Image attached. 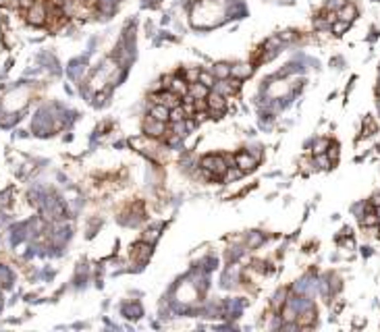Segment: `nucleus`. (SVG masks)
I'll list each match as a JSON object with an SVG mask.
<instances>
[{
  "instance_id": "1",
  "label": "nucleus",
  "mask_w": 380,
  "mask_h": 332,
  "mask_svg": "<svg viewBox=\"0 0 380 332\" xmlns=\"http://www.w3.org/2000/svg\"><path fill=\"white\" fill-rule=\"evenodd\" d=\"M142 129H144V133H146L148 137H152V139H162L164 133L168 131L166 123H162V120H156V118H152L150 114L144 118Z\"/></svg>"
},
{
  "instance_id": "2",
  "label": "nucleus",
  "mask_w": 380,
  "mask_h": 332,
  "mask_svg": "<svg viewBox=\"0 0 380 332\" xmlns=\"http://www.w3.org/2000/svg\"><path fill=\"white\" fill-rule=\"evenodd\" d=\"M208 110H210V114H212L214 118H218L223 112H225V108H227V98L221 96L218 92H212L210 89V94H208Z\"/></svg>"
},
{
  "instance_id": "3",
  "label": "nucleus",
  "mask_w": 380,
  "mask_h": 332,
  "mask_svg": "<svg viewBox=\"0 0 380 332\" xmlns=\"http://www.w3.org/2000/svg\"><path fill=\"white\" fill-rule=\"evenodd\" d=\"M152 243H146V241H139L137 245L131 247V258L135 259V264H146V261L152 258Z\"/></svg>"
},
{
  "instance_id": "4",
  "label": "nucleus",
  "mask_w": 380,
  "mask_h": 332,
  "mask_svg": "<svg viewBox=\"0 0 380 332\" xmlns=\"http://www.w3.org/2000/svg\"><path fill=\"white\" fill-rule=\"evenodd\" d=\"M254 71H256L254 63H235V65H231V77L239 79V81H245V79H249L254 75Z\"/></svg>"
},
{
  "instance_id": "5",
  "label": "nucleus",
  "mask_w": 380,
  "mask_h": 332,
  "mask_svg": "<svg viewBox=\"0 0 380 332\" xmlns=\"http://www.w3.org/2000/svg\"><path fill=\"white\" fill-rule=\"evenodd\" d=\"M121 314L127 320H139L144 316V307L137 301H125V303H121Z\"/></svg>"
},
{
  "instance_id": "6",
  "label": "nucleus",
  "mask_w": 380,
  "mask_h": 332,
  "mask_svg": "<svg viewBox=\"0 0 380 332\" xmlns=\"http://www.w3.org/2000/svg\"><path fill=\"white\" fill-rule=\"evenodd\" d=\"M235 164L243 170V173H252V170L258 166V158L252 156L249 152H239L235 156Z\"/></svg>"
},
{
  "instance_id": "7",
  "label": "nucleus",
  "mask_w": 380,
  "mask_h": 332,
  "mask_svg": "<svg viewBox=\"0 0 380 332\" xmlns=\"http://www.w3.org/2000/svg\"><path fill=\"white\" fill-rule=\"evenodd\" d=\"M337 17L341 19V21H347V23H353L355 19L359 17V8H357V4H353V2H345L341 8L337 11Z\"/></svg>"
},
{
  "instance_id": "8",
  "label": "nucleus",
  "mask_w": 380,
  "mask_h": 332,
  "mask_svg": "<svg viewBox=\"0 0 380 332\" xmlns=\"http://www.w3.org/2000/svg\"><path fill=\"white\" fill-rule=\"evenodd\" d=\"M148 114L152 116V118H156V120H162V123H168V116H171V108H166L164 104H150Z\"/></svg>"
},
{
  "instance_id": "9",
  "label": "nucleus",
  "mask_w": 380,
  "mask_h": 332,
  "mask_svg": "<svg viewBox=\"0 0 380 332\" xmlns=\"http://www.w3.org/2000/svg\"><path fill=\"white\" fill-rule=\"evenodd\" d=\"M160 104H164L166 108H175L181 104V96H177L171 89H160Z\"/></svg>"
},
{
  "instance_id": "10",
  "label": "nucleus",
  "mask_w": 380,
  "mask_h": 332,
  "mask_svg": "<svg viewBox=\"0 0 380 332\" xmlns=\"http://www.w3.org/2000/svg\"><path fill=\"white\" fill-rule=\"evenodd\" d=\"M266 241V235L260 233V230H252V233H247V241H245V247L247 249H256V247H262Z\"/></svg>"
},
{
  "instance_id": "11",
  "label": "nucleus",
  "mask_w": 380,
  "mask_h": 332,
  "mask_svg": "<svg viewBox=\"0 0 380 332\" xmlns=\"http://www.w3.org/2000/svg\"><path fill=\"white\" fill-rule=\"evenodd\" d=\"M189 96H191L193 100H199V98H208V94H210V89L204 85V83H199V81H195V83H189V92H187Z\"/></svg>"
},
{
  "instance_id": "12",
  "label": "nucleus",
  "mask_w": 380,
  "mask_h": 332,
  "mask_svg": "<svg viewBox=\"0 0 380 332\" xmlns=\"http://www.w3.org/2000/svg\"><path fill=\"white\" fill-rule=\"evenodd\" d=\"M210 71H212V75L216 79H227V77H231V65L228 63H216L210 67Z\"/></svg>"
},
{
  "instance_id": "13",
  "label": "nucleus",
  "mask_w": 380,
  "mask_h": 332,
  "mask_svg": "<svg viewBox=\"0 0 380 332\" xmlns=\"http://www.w3.org/2000/svg\"><path fill=\"white\" fill-rule=\"evenodd\" d=\"M289 293H291V289H287V287H281L276 291V295L272 297V307L274 309H283V305L287 303V297Z\"/></svg>"
},
{
  "instance_id": "14",
  "label": "nucleus",
  "mask_w": 380,
  "mask_h": 332,
  "mask_svg": "<svg viewBox=\"0 0 380 332\" xmlns=\"http://www.w3.org/2000/svg\"><path fill=\"white\" fill-rule=\"evenodd\" d=\"M328 146H331V142H328V139H324V137L314 139V142H312V154H314V156H318V154H326Z\"/></svg>"
},
{
  "instance_id": "15",
  "label": "nucleus",
  "mask_w": 380,
  "mask_h": 332,
  "mask_svg": "<svg viewBox=\"0 0 380 332\" xmlns=\"http://www.w3.org/2000/svg\"><path fill=\"white\" fill-rule=\"evenodd\" d=\"M312 164H314L316 168H320V170H328V168H333V160L328 158L326 154H318V156H314Z\"/></svg>"
},
{
  "instance_id": "16",
  "label": "nucleus",
  "mask_w": 380,
  "mask_h": 332,
  "mask_svg": "<svg viewBox=\"0 0 380 332\" xmlns=\"http://www.w3.org/2000/svg\"><path fill=\"white\" fill-rule=\"evenodd\" d=\"M349 27H351V23H347V21H341V19H337V21L331 25V34L339 37V36L347 34V32H349Z\"/></svg>"
},
{
  "instance_id": "17",
  "label": "nucleus",
  "mask_w": 380,
  "mask_h": 332,
  "mask_svg": "<svg viewBox=\"0 0 380 332\" xmlns=\"http://www.w3.org/2000/svg\"><path fill=\"white\" fill-rule=\"evenodd\" d=\"M199 83H204L208 89H212V87H214L216 77L212 75V71H210V69H202V73H199Z\"/></svg>"
},
{
  "instance_id": "18",
  "label": "nucleus",
  "mask_w": 380,
  "mask_h": 332,
  "mask_svg": "<svg viewBox=\"0 0 380 332\" xmlns=\"http://www.w3.org/2000/svg\"><path fill=\"white\" fill-rule=\"evenodd\" d=\"M162 226H164V224H160V226L156 224L154 228H148L146 233L142 235V241H146V243H152V245H154V241H158V237H160V228H162Z\"/></svg>"
},
{
  "instance_id": "19",
  "label": "nucleus",
  "mask_w": 380,
  "mask_h": 332,
  "mask_svg": "<svg viewBox=\"0 0 380 332\" xmlns=\"http://www.w3.org/2000/svg\"><path fill=\"white\" fill-rule=\"evenodd\" d=\"M343 4H345V0H324L322 11H333V13H337Z\"/></svg>"
},
{
  "instance_id": "20",
  "label": "nucleus",
  "mask_w": 380,
  "mask_h": 332,
  "mask_svg": "<svg viewBox=\"0 0 380 332\" xmlns=\"http://www.w3.org/2000/svg\"><path fill=\"white\" fill-rule=\"evenodd\" d=\"M326 156L331 158V160H333V164H335L337 160H339V144H335V142H333L331 146H328V149H326Z\"/></svg>"
},
{
  "instance_id": "21",
  "label": "nucleus",
  "mask_w": 380,
  "mask_h": 332,
  "mask_svg": "<svg viewBox=\"0 0 380 332\" xmlns=\"http://www.w3.org/2000/svg\"><path fill=\"white\" fill-rule=\"evenodd\" d=\"M370 204H372V208L376 210V208H380V193H374L372 195V199H370Z\"/></svg>"
},
{
  "instance_id": "22",
  "label": "nucleus",
  "mask_w": 380,
  "mask_h": 332,
  "mask_svg": "<svg viewBox=\"0 0 380 332\" xmlns=\"http://www.w3.org/2000/svg\"><path fill=\"white\" fill-rule=\"evenodd\" d=\"M378 110H380V102H378Z\"/></svg>"
},
{
  "instance_id": "23",
  "label": "nucleus",
  "mask_w": 380,
  "mask_h": 332,
  "mask_svg": "<svg viewBox=\"0 0 380 332\" xmlns=\"http://www.w3.org/2000/svg\"><path fill=\"white\" fill-rule=\"evenodd\" d=\"M378 149H380V144H378Z\"/></svg>"
}]
</instances>
